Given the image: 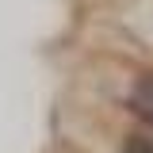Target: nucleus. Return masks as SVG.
Wrapping results in <instances>:
<instances>
[{"mask_svg":"<svg viewBox=\"0 0 153 153\" xmlns=\"http://www.w3.org/2000/svg\"><path fill=\"white\" fill-rule=\"evenodd\" d=\"M123 107L146 126L153 130V69H142V73H134L130 88H126V100H123Z\"/></svg>","mask_w":153,"mask_h":153,"instance_id":"f257e3e1","label":"nucleus"}]
</instances>
